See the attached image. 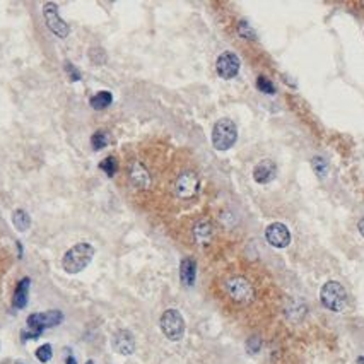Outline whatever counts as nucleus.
Here are the masks:
<instances>
[{
	"label": "nucleus",
	"instance_id": "obj_5",
	"mask_svg": "<svg viewBox=\"0 0 364 364\" xmlns=\"http://www.w3.org/2000/svg\"><path fill=\"white\" fill-rule=\"evenodd\" d=\"M236 138H238V130H236V125L233 122L228 118L215 122L212 128V146L217 151H228L234 146Z\"/></svg>",
	"mask_w": 364,
	"mask_h": 364
},
{
	"label": "nucleus",
	"instance_id": "obj_3",
	"mask_svg": "<svg viewBox=\"0 0 364 364\" xmlns=\"http://www.w3.org/2000/svg\"><path fill=\"white\" fill-rule=\"evenodd\" d=\"M224 291L238 305H250L255 299V287L243 275H231L224 280Z\"/></svg>",
	"mask_w": 364,
	"mask_h": 364
},
{
	"label": "nucleus",
	"instance_id": "obj_24",
	"mask_svg": "<svg viewBox=\"0 0 364 364\" xmlns=\"http://www.w3.org/2000/svg\"><path fill=\"white\" fill-rule=\"evenodd\" d=\"M260 347H261V338L258 335H253L246 340V351L250 354H256L260 351Z\"/></svg>",
	"mask_w": 364,
	"mask_h": 364
},
{
	"label": "nucleus",
	"instance_id": "obj_26",
	"mask_svg": "<svg viewBox=\"0 0 364 364\" xmlns=\"http://www.w3.org/2000/svg\"><path fill=\"white\" fill-rule=\"evenodd\" d=\"M238 33H239L241 36H243V38L250 39V41H253V39H255V33L250 29V26L246 24L245 21H241V23H239V26H238Z\"/></svg>",
	"mask_w": 364,
	"mask_h": 364
},
{
	"label": "nucleus",
	"instance_id": "obj_27",
	"mask_svg": "<svg viewBox=\"0 0 364 364\" xmlns=\"http://www.w3.org/2000/svg\"><path fill=\"white\" fill-rule=\"evenodd\" d=\"M65 70H67V74H70V79H72V82H75V80H79L80 79V74L79 72H77V69L72 64H69V62H67L65 64Z\"/></svg>",
	"mask_w": 364,
	"mask_h": 364
},
{
	"label": "nucleus",
	"instance_id": "obj_19",
	"mask_svg": "<svg viewBox=\"0 0 364 364\" xmlns=\"http://www.w3.org/2000/svg\"><path fill=\"white\" fill-rule=\"evenodd\" d=\"M108 144H110V137H108V133L105 130H97L92 133L91 137V146L94 151H101V149H105Z\"/></svg>",
	"mask_w": 364,
	"mask_h": 364
},
{
	"label": "nucleus",
	"instance_id": "obj_10",
	"mask_svg": "<svg viewBox=\"0 0 364 364\" xmlns=\"http://www.w3.org/2000/svg\"><path fill=\"white\" fill-rule=\"evenodd\" d=\"M241 67L239 58L236 56V53H231V51H226L217 58L215 62V69H217V74L223 77V79H233V77L238 75Z\"/></svg>",
	"mask_w": 364,
	"mask_h": 364
},
{
	"label": "nucleus",
	"instance_id": "obj_23",
	"mask_svg": "<svg viewBox=\"0 0 364 364\" xmlns=\"http://www.w3.org/2000/svg\"><path fill=\"white\" fill-rule=\"evenodd\" d=\"M51 356H53V351H51L50 343H43V346L36 351V357H38V361H41V362H48Z\"/></svg>",
	"mask_w": 364,
	"mask_h": 364
},
{
	"label": "nucleus",
	"instance_id": "obj_31",
	"mask_svg": "<svg viewBox=\"0 0 364 364\" xmlns=\"http://www.w3.org/2000/svg\"><path fill=\"white\" fill-rule=\"evenodd\" d=\"M15 364H24V362H21V361H17V362H15Z\"/></svg>",
	"mask_w": 364,
	"mask_h": 364
},
{
	"label": "nucleus",
	"instance_id": "obj_14",
	"mask_svg": "<svg viewBox=\"0 0 364 364\" xmlns=\"http://www.w3.org/2000/svg\"><path fill=\"white\" fill-rule=\"evenodd\" d=\"M195 275H197V264L192 256H187V258L181 260L179 264V279H181L183 286H193L195 284Z\"/></svg>",
	"mask_w": 364,
	"mask_h": 364
},
{
	"label": "nucleus",
	"instance_id": "obj_4",
	"mask_svg": "<svg viewBox=\"0 0 364 364\" xmlns=\"http://www.w3.org/2000/svg\"><path fill=\"white\" fill-rule=\"evenodd\" d=\"M320 301L327 310L338 313L347 306V292L340 282L328 280L320 289Z\"/></svg>",
	"mask_w": 364,
	"mask_h": 364
},
{
	"label": "nucleus",
	"instance_id": "obj_20",
	"mask_svg": "<svg viewBox=\"0 0 364 364\" xmlns=\"http://www.w3.org/2000/svg\"><path fill=\"white\" fill-rule=\"evenodd\" d=\"M311 166H313L315 173H316L320 178H325V176H327V173H328V163H327L325 157L315 156V157L311 159Z\"/></svg>",
	"mask_w": 364,
	"mask_h": 364
},
{
	"label": "nucleus",
	"instance_id": "obj_15",
	"mask_svg": "<svg viewBox=\"0 0 364 364\" xmlns=\"http://www.w3.org/2000/svg\"><path fill=\"white\" fill-rule=\"evenodd\" d=\"M212 236H214V226H212L210 220L202 219L193 226V238H195L197 243L207 245V243H210Z\"/></svg>",
	"mask_w": 364,
	"mask_h": 364
},
{
	"label": "nucleus",
	"instance_id": "obj_30",
	"mask_svg": "<svg viewBox=\"0 0 364 364\" xmlns=\"http://www.w3.org/2000/svg\"><path fill=\"white\" fill-rule=\"evenodd\" d=\"M86 364H94V361H87Z\"/></svg>",
	"mask_w": 364,
	"mask_h": 364
},
{
	"label": "nucleus",
	"instance_id": "obj_2",
	"mask_svg": "<svg viewBox=\"0 0 364 364\" xmlns=\"http://www.w3.org/2000/svg\"><path fill=\"white\" fill-rule=\"evenodd\" d=\"M64 321V313L58 310H50L45 313H33L28 316V333H23L24 338H36L43 333L46 328L56 327Z\"/></svg>",
	"mask_w": 364,
	"mask_h": 364
},
{
	"label": "nucleus",
	"instance_id": "obj_25",
	"mask_svg": "<svg viewBox=\"0 0 364 364\" xmlns=\"http://www.w3.org/2000/svg\"><path fill=\"white\" fill-rule=\"evenodd\" d=\"M89 56H91V60L94 62V64H97V65H101V64H105V62H106V55H105V51H103L101 48H91Z\"/></svg>",
	"mask_w": 364,
	"mask_h": 364
},
{
	"label": "nucleus",
	"instance_id": "obj_28",
	"mask_svg": "<svg viewBox=\"0 0 364 364\" xmlns=\"http://www.w3.org/2000/svg\"><path fill=\"white\" fill-rule=\"evenodd\" d=\"M357 229H359V233H361V234H362V238H364V217L357 223Z\"/></svg>",
	"mask_w": 364,
	"mask_h": 364
},
{
	"label": "nucleus",
	"instance_id": "obj_11",
	"mask_svg": "<svg viewBox=\"0 0 364 364\" xmlns=\"http://www.w3.org/2000/svg\"><path fill=\"white\" fill-rule=\"evenodd\" d=\"M111 346L115 352L122 354V356H132L135 352V338H133L132 332L118 330L111 338Z\"/></svg>",
	"mask_w": 364,
	"mask_h": 364
},
{
	"label": "nucleus",
	"instance_id": "obj_21",
	"mask_svg": "<svg viewBox=\"0 0 364 364\" xmlns=\"http://www.w3.org/2000/svg\"><path fill=\"white\" fill-rule=\"evenodd\" d=\"M256 87H258V91H261L264 94H275V86L274 82L270 79H267V77H258L256 79Z\"/></svg>",
	"mask_w": 364,
	"mask_h": 364
},
{
	"label": "nucleus",
	"instance_id": "obj_16",
	"mask_svg": "<svg viewBox=\"0 0 364 364\" xmlns=\"http://www.w3.org/2000/svg\"><path fill=\"white\" fill-rule=\"evenodd\" d=\"M29 284H31V280L28 279V277H24V279L19 280L17 287H15L14 297H12V305H14V308H17V310H23V308L28 305Z\"/></svg>",
	"mask_w": 364,
	"mask_h": 364
},
{
	"label": "nucleus",
	"instance_id": "obj_9",
	"mask_svg": "<svg viewBox=\"0 0 364 364\" xmlns=\"http://www.w3.org/2000/svg\"><path fill=\"white\" fill-rule=\"evenodd\" d=\"M265 238L274 248H286L291 243V233L287 226L282 223H272L267 226Z\"/></svg>",
	"mask_w": 364,
	"mask_h": 364
},
{
	"label": "nucleus",
	"instance_id": "obj_1",
	"mask_svg": "<svg viewBox=\"0 0 364 364\" xmlns=\"http://www.w3.org/2000/svg\"><path fill=\"white\" fill-rule=\"evenodd\" d=\"M94 246L89 243H77L75 246L67 251L62 258V267L67 274H79L91 264L92 256H94Z\"/></svg>",
	"mask_w": 364,
	"mask_h": 364
},
{
	"label": "nucleus",
	"instance_id": "obj_17",
	"mask_svg": "<svg viewBox=\"0 0 364 364\" xmlns=\"http://www.w3.org/2000/svg\"><path fill=\"white\" fill-rule=\"evenodd\" d=\"M12 224H14V228L21 231V233H24V231H28L29 229V226H31V217H29V214L26 212V210L23 209H17V210H14V214H12Z\"/></svg>",
	"mask_w": 364,
	"mask_h": 364
},
{
	"label": "nucleus",
	"instance_id": "obj_7",
	"mask_svg": "<svg viewBox=\"0 0 364 364\" xmlns=\"http://www.w3.org/2000/svg\"><path fill=\"white\" fill-rule=\"evenodd\" d=\"M43 17L45 23L48 26V29L53 34H56L58 38H67L69 36V26L64 19L58 15V9L53 2H46L43 7Z\"/></svg>",
	"mask_w": 364,
	"mask_h": 364
},
{
	"label": "nucleus",
	"instance_id": "obj_29",
	"mask_svg": "<svg viewBox=\"0 0 364 364\" xmlns=\"http://www.w3.org/2000/svg\"><path fill=\"white\" fill-rule=\"evenodd\" d=\"M65 364H77V362H75V359L70 356V357H67V361H65Z\"/></svg>",
	"mask_w": 364,
	"mask_h": 364
},
{
	"label": "nucleus",
	"instance_id": "obj_8",
	"mask_svg": "<svg viewBox=\"0 0 364 364\" xmlns=\"http://www.w3.org/2000/svg\"><path fill=\"white\" fill-rule=\"evenodd\" d=\"M200 188V179L193 171H183L174 181V193L179 198H192Z\"/></svg>",
	"mask_w": 364,
	"mask_h": 364
},
{
	"label": "nucleus",
	"instance_id": "obj_12",
	"mask_svg": "<svg viewBox=\"0 0 364 364\" xmlns=\"http://www.w3.org/2000/svg\"><path fill=\"white\" fill-rule=\"evenodd\" d=\"M277 174V166L272 159H261L253 168V179L260 185L270 183Z\"/></svg>",
	"mask_w": 364,
	"mask_h": 364
},
{
	"label": "nucleus",
	"instance_id": "obj_18",
	"mask_svg": "<svg viewBox=\"0 0 364 364\" xmlns=\"http://www.w3.org/2000/svg\"><path fill=\"white\" fill-rule=\"evenodd\" d=\"M89 103L94 110H105V108H108L113 103V96L110 91H99L91 97Z\"/></svg>",
	"mask_w": 364,
	"mask_h": 364
},
{
	"label": "nucleus",
	"instance_id": "obj_22",
	"mask_svg": "<svg viewBox=\"0 0 364 364\" xmlns=\"http://www.w3.org/2000/svg\"><path fill=\"white\" fill-rule=\"evenodd\" d=\"M99 168L108 174V176H113V174L116 173V169H118V163H116V159H115V157L110 156V157L103 159L101 164H99Z\"/></svg>",
	"mask_w": 364,
	"mask_h": 364
},
{
	"label": "nucleus",
	"instance_id": "obj_6",
	"mask_svg": "<svg viewBox=\"0 0 364 364\" xmlns=\"http://www.w3.org/2000/svg\"><path fill=\"white\" fill-rule=\"evenodd\" d=\"M159 327H161V332L164 333V337L171 342L181 340L185 335V320L178 310L164 311L161 315V320H159Z\"/></svg>",
	"mask_w": 364,
	"mask_h": 364
},
{
	"label": "nucleus",
	"instance_id": "obj_13",
	"mask_svg": "<svg viewBox=\"0 0 364 364\" xmlns=\"http://www.w3.org/2000/svg\"><path fill=\"white\" fill-rule=\"evenodd\" d=\"M130 185L135 190H147L149 185H151V174L146 168L142 166L140 163H132L130 166Z\"/></svg>",
	"mask_w": 364,
	"mask_h": 364
}]
</instances>
